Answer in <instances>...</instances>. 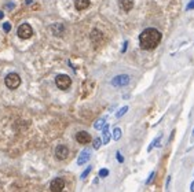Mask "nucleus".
<instances>
[{"mask_svg":"<svg viewBox=\"0 0 194 192\" xmlns=\"http://www.w3.org/2000/svg\"><path fill=\"white\" fill-rule=\"evenodd\" d=\"M119 6H120V8H121L123 11L128 13V11L132 10L134 1H132V0H119Z\"/></svg>","mask_w":194,"mask_h":192,"instance_id":"obj_10","label":"nucleus"},{"mask_svg":"<svg viewBox=\"0 0 194 192\" xmlns=\"http://www.w3.org/2000/svg\"><path fill=\"white\" fill-rule=\"evenodd\" d=\"M75 7L77 11H83L90 7V0H75Z\"/></svg>","mask_w":194,"mask_h":192,"instance_id":"obj_14","label":"nucleus"},{"mask_svg":"<svg viewBox=\"0 0 194 192\" xmlns=\"http://www.w3.org/2000/svg\"><path fill=\"white\" fill-rule=\"evenodd\" d=\"M154 177H156V172H152V173H150V176L147 177V180H146V182H145L146 185H149V184H152L153 180H154Z\"/></svg>","mask_w":194,"mask_h":192,"instance_id":"obj_22","label":"nucleus"},{"mask_svg":"<svg viewBox=\"0 0 194 192\" xmlns=\"http://www.w3.org/2000/svg\"><path fill=\"white\" fill-rule=\"evenodd\" d=\"M90 156H91V151L90 150H83L80 152V155H79V158H77V165L79 166H81V165L87 163L88 161H90Z\"/></svg>","mask_w":194,"mask_h":192,"instance_id":"obj_9","label":"nucleus"},{"mask_svg":"<svg viewBox=\"0 0 194 192\" xmlns=\"http://www.w3.org/2000/svg\"><path fill=\"white\" fill-rule=\"evenodd\" d=\"M98 176L100 177V179H105V177L109 176V169H106V167H103V169H100L99 170V174Z\"/></svg>","mask_w":194,"mask_h":192,"instance_id":"obj_21","label":"nucleus"},{"mask_svg":"<svg viewBox=\"0 0 194 192\" xmlns=\"http://www.w3.org/2000/svg\"><path fill=\"white\" fill-rule=\"evenodd\" d=\"M51 30H52V34L61 37L62 34L65 33V26L62 25V23H55V25L51 26Z\"/></svg>","mask_w":194,"mask_h":192,"instance_id":"obj_12","label":"nucleus"},{"mask_svg":"<svg viewBox=\"0 0 194 192\" xmlns=\"http://www.w3.org/2000/svg\"><path fill=\"white\" fill-rule=\"evenodd\" d=\"M171 180L172 177L168 176V179H167V184H165V192H169V185H171Z\"/></svg>","mask_w":194,"mask_h":192,"instance_id":"obj_23","label":"nucleus"},{"mask_svg":"<svg viewBox=\"0 0 194 192\" xmlns=\"http://www.w3.org/2000/svg\"><path fill=\"white\" fill-rule=\"evenodd\" d=\"M105 125H106V118H99V120H98L97 122L94 124V128L97 130H102Z\"/></svg>","mask_w":194,"mask_h":192,"instance_id":"obj_16","label":"nucleus"},{"mask_svg":"<svg viewBox=\"0 0 194 192\" xmlns=\"http://www.w3.org/2000/svg\"><path fill=\"white\" fill-rule=\"evenodd\" d=\"M76 141L85 146V144L91 143V134L88 132H85V130H80V132L76 133Z\"/></svg>","mask_w":194,"mask_h":192,"instance_id":"obj_7","label":"nucleus"},{"mask_svg":"<svg viewBox=\"0 0 194 192\" xmlns=\"http://www.w3.org/2000/svg\"><path fill=\"white\" fill-rule=\"evenodd\" d=\"M121 139V129L120 128H114L113 129V140H120Z\"/></svg>","mask_w":194,"mask_h":192,"instance_id":"obj_17","label":"nucleus"},{"mask_svg":"<svg viewBox=\"0 0 194 192\" xmlns=\"http://www.w3.org/2000/svg\"><path fill=\"white\" fill-rule=\"evenodd\" d=\"M190 192H194V180L191 181V184H190Z\"/></svg>","mask_w":194,"mask_h":192,"instance_id":"obj_27","label":"nucleus"},{"mask_svg":"<svg viewBox=\"0 0 194 192\" xmlns=\"http://www.w3.org/2000/svg\"><path fill=\"white\" fill-rule=\"evenodd\" d=\"M102 39H103V34H102L100 30L94 29L91 32V41L94 43V44H99V43L102 41Z\"/></svg>","mask_w":194,"mask_h":192,"instance_id":"obj_11","label":"nucleus"},{"mask_svg":"<svg viewBox=\"0 0 194 192\" xmlns=\"http://www.w3.org/2000/svg\"><path fill=\"white\" fill-rule=\"evenodd\" d=\"M18 37L22 40H28L33 36V29L29 23H22V25L18 28Z\"/></svg>","mask_w":194,"mask_h":192,"instance_id":"obj_4","label":"nucleus"},{"mask_svg":"<svg viewBox=\"0 0 194 192\" xmlns=\"http://www.w3.org/2000/svg\"><path fill=\"white\" fill-rule=\"evenodd\" d=\"M116 158H117V161H119L120 163L124 162V156L121 155V152H120V151H117V152H116Z\"/></svg>","mask_w":194,"mask_h":192,"instance_id":"obj_24","label":"nucleus"},{"mask_svg":"<svg viewBox=\"0 0 194 192\" xmlns=\"http://www.w3.org/2000/svg\"><path fill=\"white\" fill-rule=\"evenodd\" d=\"M3 29H4V32H10V30H11V25H10V23H4V25H3Z\"/></svg>","mask_w":194,"mask_h":192,"instance_id":"obj_26","label":"nucleus"},{"mask_svg":"<svg viewBox=\"0 0 194 192\" xmlns=\"http://www.w3.org/2000/svg\"><path fill=\"white\" fill-rule=\"evenodd\" d=\"M91 170H92V166H87V169L84 170V172L81 173V176H80V180H85L88 177V174L91 173Z\"/></svg>","mask_w":194,"mask_h":192,"instance_id":"obj_19","label":"nucleus"},{"mask_svg":"<svg viewBox=\"0 0 194 192\" xmlns=\"http://www.w3.org/2000/svg\"><path fill=\"white\" fill-rule=\"evenodd\" d=\"M55 85L58 87L61 91H66L70 88L72 85V78L68 74H58L55 77Z\"/></svg>","mask_w":194,"mask_h":192,"instance_id":"obj_3","label":"nucleus"},{"mask_svg":"<svg viewBox=\"0 0 194 192\" xmlns=\"http://www.w3.org/2000/svg\"><path fill=\"white\" fill-rule=\"evenodd\" d=\"M100 146H102V139H100V137H97L94 140V143H92V147H94L95 150H98V148H100Z\"/></svg>","mask_w":194,"mask_h":192,"instance_id":"obj_20","label":"nucleus"},{"mask_svg":"<svg viewBox=\"0 0 194 192\" xmlns=\"http://www.w3.org/2000/svg\"><path fill=\"white\" fill-rule=\"evenodd\" d=\"M131 81V77L128 74H119L116 77H113V80L110 81V84L113 87H117V88H121V87H125V85L129 84Z\"/></svg>","mask_w":194,"mask_h":192,"instance_id":"obj_5","label":"nucleus"},{"mask_svg":"<svg viewBox=\"0 0 194 192\" xmlns=\"http://www.w3.org/2000/svg\"><path fill=\"white\" fill-rule=\"evenodd\" d=\"M0 18H3V13H0Z\"/></svg>","mask_w":194,"mask_h":192,"instance_id":"obj_29","label":"nucleus"},{"mask_svg":"<svg viewBox=\"0 0 194 192\" xmlns=\"http://www.w3.org/2000/svg\"><path fill=\"white\" fill-rule=\"evenodd\" d=\"M161 140H162V134H159V136L156 137L154 140L150 143V146L147 147V152H150V151H152L153 148H156V147H160V144H161Z\"/></svg>","mask_w":194,"mask_h":192,"instance_id":"obj_15","label":"nucleus"},{"mask_svg":"<svg viewBox=\"0 0 194 192\" xmlns=\"http://www.w3.org/2000/svg\"><path fill=\"white\" fill-rule=\"evenodd\" d=\"M127 111H128V106H124V107H121V108H120V110L116 113V117H117V118H121V117H123V115L127 113Z\"/></svg>","mask_w":194,"mask_h":192,"instance_id":"obj_18","label":"nucleus"},{"mask_svg":"<svg viewBox=\"0 0 194 192\" xmlns=\"http://www.w3.org/2000/svg\"><path fill=\"white\" fill-rule=\"evenodd\" d=\"M55 156H57L59 161H65L69 156V148L66 146H63V144L58 146L55 148Z\"/></svg>","mask_w":194,"mask_h":192,"instance_id":"obj_8","label":"nucleus"},{"mask_svg":"<svg viewBox=\"0 0 194 192\" xmlns=\"http://www.w3.org/2000/svg\"><path fill=\"white\" fill-rule=\"evenodd\" d=\"M4 84L8 89H17L21 85V77L17 73H10L4 78Z\"/></svg>","mask_w":194,"mask_h":192,"instance_id":"obj_2","label":"nucleus"},{"mask_svg":"<svg viewBox=\"0 0 194 192\" xmlns=\"http://www.w3.org/2000/svg\"><path fill=\"white\" fill-rule=\"evenodd\" d=\"M161 39H162V34L159 29L147 28V29H145L139 34V46L142 49L150 51V49H154L156 47L159 46L161 43Z\"/></svg>","mask_w":194,"mask_h":192,"instance_id":"obj_1","label":"nucleus"},{"mask_svg":"<svg viewBox=\"0 0 194 192\" xmlns=\"http://www.w3.org/2000/svg\"><path fill=\"white\" fill-rule=\"evenodd\" d=\"M127 44H128V43H124V46H123V49H121V52H125L127 51Z\"/></svg>","mask_w":194,"mask_h":192,"instance_id":"obj_28","label":"nucleus"},{"mask_svg":"<svg viewBox=\"0 0 194 192\" xmlns=\"http://www.w3.org/2000/svg\"><path fill=\"white\" fill-rule=\"evenodd\" d=\"M191 137H194V129H193V133H191Z\"/></svg>","mask_w":194,"mask_h":192,"instance_id":"obj_30","label":"nucleus"},{"mask_svg":"<svg viewBox=\"0 0 194 192\" xmlns=\"http://www.w3.org/2000/svg\"><path fill=\"white\" fill-rule=\"evenodd\" d=\"M65 188V180L61 179V177H57L51 181L50 184V189L52 192H62V189Z\"/></svg>","mask_w":194,"mask_h":192,"instance_id":"obj_6","label":"nucleus"},{"mask_svg":"<svg viewBox=\"0 0 194 192\" xmlns=\"http://www.w3.org/2000/svg\"><path fill=\"white\" fill-rule=\"evenodd\" d=\"M110 139H112V134L109 132V125L106 124L102 129V144H109Z\"/></svg>","mask_w":194,"mask_h":192,"instance_id":"obj_13","label":"nucleus"},{"mask_svg":"<svg viewBox=\"0 0 194 192\" xmlns=\"http://www.w3.org/2000/svg\"><path fill=\"white\" fill-rule=\"evenodd\" d=\"M186 10H187V11H190V10H194V0H191L190 3H189L187 6H186Z\"/></svg>","mask_w":194,"mask_h":192,"instance_id":"obj_25","label":"nucleus"}]
</instances>
